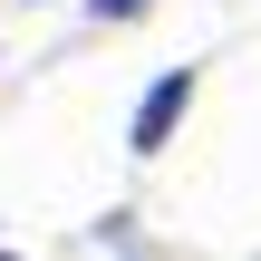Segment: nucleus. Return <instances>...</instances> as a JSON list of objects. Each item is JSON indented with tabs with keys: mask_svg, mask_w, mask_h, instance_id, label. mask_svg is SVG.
Here are the masks:
<instances>
[{
	"mask_svg": "<svg viewBox=\"0 0 261 261\" xmlns=\"http://www.w3.org/2000/svg\"><path fill=\"white\" fill-rule=\"evenodd\" d=\"M97 19H136V10H155V0H87Z\"/></svg>",
	"mask_w": 261,
	"mask_h": 261,
	"instance_id": "obj_2",
	"label": "nucleus"
},
{
	"mask_svg": "<svg viewBox=\"0 0 261 261\" xmlns=\"http://www.w3.org/2000/svg\"><path fill=\"white\" fill-rule=\"evenodd\" d=\"M184 107H194V68H165L155 87H145V107H136V126H126V145L136 155H155L174 126H184Z\"/></svg>",
	"mask_w": 261,
	"mask_h": 261,
	"instance_id": "obj_1",
	"label": "nucleus"
}]
</instances>
